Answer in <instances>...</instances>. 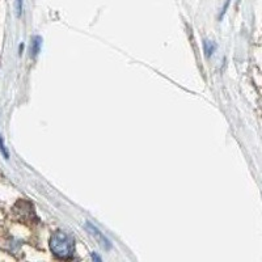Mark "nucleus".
I'll use <instances>...</instances> for the list:
<instances>
[{"label": "nucleus", "mask_w": 262, "mask_h": 262, "mask_svg": "<svg viewBox=\"0 0 262 262\" xmlns=\"http://www.w3.org/2000/svg\"><path fill=\"white\" fill-rule=\"evenodd\" d=\"M41 37H36L34 38V42H33V55H37L39 53V48H41L42 43Z\"/></svg>", "instance_id": "20e7f679"}, {"label": "nucleus", "mask_w": 262, "mask_h": 262, "mask_svg": "<svg viewBox=\"0 0 262 262\" xmlns=\"http://www.w3.org/2000/svg\"><path fill=\"white\" fill-rule=\"evenodd\" d=\"M50 249L58 258H71L75 252V240L63 231H58L51 237Z\"/></svg>", "instance_id": "f257e3e1"}, {"label": "nucleus", "mask_w": 262, "mask_h": 262, "mask_svg": "<svg viewBox=\"0 0 262 262\" xmlns=\"http://www.w3.org/2000/svg\"><path fill=\"white\" fill-rule=\"evenodd\" d=\"M203 48H205L206 57H211L212 53H214V50H215V48H216V46H215L212 42L205 41V42H203Z\"/></svg>", "instance_id": "7ed1b4c3"}, {"label": "nucleus", "mask_w": 262, "mask_h": 262, "mask_svg": "<svg viewBox=\"0 0 262 262\" xmlns=\"http://www.w3.org/2000/svg\"><path fill=\"white\" fill-rule=\"evenodd\" d=\"M23 6H24V2H23V0H16V11H17L18 17L23 15Z\"/></svg>", "instance_id": "423d86ee"}, {"label": "nucleus", "mask_w": 262, "mask_h": 262, "mask_svg": "<svg viewBox=\"0 0 262 262\" xmlns=\"http://www.w3.org/2000/svg\"><path fill=\"white\" fill-rule=\"evenodd\" d=\"M0 152L3 154L4 159H8V152H7L6 149V146H4V142H3V138H2V135H0Z\"/></svg>", "instance_id": "39448f33"}, {"label": "nucleus", "mask_w": 262, "mask_h": 262, "mask_svg": "<svg viewBox=\"0 0 262 262\" xmlns=\"http://www.w3.org/2000/svg\"><path fill=\"white\" fill-rule=\"evenodd\" d=\"M229 3H231V0H226V3H224V7H223V9H222V13H221V20L222 18L224 17V15H226V12H227V9H228V7H229Z\"/></svg>", "instance_id": "0eeeda50"}, {"label": "nucleus", "mask_w": 262, "mask_h": 262, "mask_svg": "<svg viewBox=\"0 0 262 262\" xmlns=\"http://www.w3.org/2000/svg\"><path fill=\"white\" fill-rule=\"evenodd\" d=\"M85 226H86V228H88V231H90L91 235H93V237L97 238V242L100 243V245H101V247L106 248V249H111V248H112L111 243H109V240H107V238L105 237V236L102 235L100 231H98L97 227H95L93 224H91L90 222H86Z\"/></svg>", "instance_id": "f03ea898"}]
</instances>
